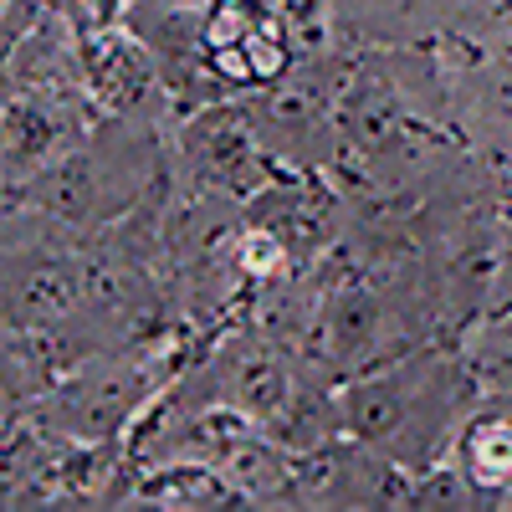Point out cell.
Returning a JSON list of instances; mask_svg holds the SVG:
<instances>
[{
	"label": "cell",
	"mask_w": 512,
	"mask_h": 512,
	"mask_svg": "<svg viewBox=\"0 0 512 512\" xmlns=\"http://www.w3.org/2000/svg\"><path fill=\"white\" fill-rule=\"evenodd\" d=\"M477 395L482 379L472 374L461 344L436 338L338 384V420L344 436L374 446L405 472H425L451 456V441Z\"/></svg>",
	"instance_id": "cell-1"
},
{
	"label": "cell",
	"mask_w": 512,
	"mask_h": 512,
	"mask_svg": "<svg viewBox=\"0 0 512 512\" xmlns=\"http://www.w3.org/2000/svg\"><path fill=\"white\" fill-rule=\"evenodd\" d=\"M169 128L149 118H98L67 154H57L41 175L6 185V205H31L47 216L103 231L123 221L134 205H144L159 180L169 175Z\"/></svg>",
	"instance_id": "cell-2"
},
{
	"label": "cell",
	"mask_w": 512,
	"mask_h": 512,
	"mask_svg": "<svg viewBox=\"0 0 512 512\" xmlns=\"http://www.w3.org/2000/svg\"><path fill=\"white\" fill-rule=\"evenodd\" d=\"M88 246L93 231H77L31 205H6V251H0L6 328L21 333L62 328L88 292Z\"/></svg>",
	"instance_id": "cell-3"
},
{
	"label": "cell",
	"mask_w": 512,
	"mask_h": 512,
	"mask_svg": "<svg viewBox=\"0 0 512 512\" xmlns=\"http://www.w3.org/2000/svg\"><path fill=\"white\" fill-rule=\"evenodd\" d=\"M359 41L328 52L297 57L277 82L256 93H241L236 108L256 128V139L272 149V159L297 175H323L338 149V103H344V77Z\"/></svg>",
	"instance_id": "cell-4"
},
{
	"label": "cell",
	"mask_w": 512,
	"mask_h": 512,
	"mask_svg": "<svg viewBox=\"0 0 512 512\" xmlns=\"http://www.w3.org/2000/svg\"><path fill=\"white\" fill-rule=\"evenodd\" d=\"M169 164L185 180L231 195V200H251L256 190H267L287 169L272 159V149L256 139V128L246 123V113L236 108V98H221L190 118H175L169 128Z\"/></svg>",
	"instance_id": "cell-5"
},
{
	"label": "cell",
	"mask_w": 512,
	"mask_h": 512,
	"mask_svg": "<svg viewBox=\"0 0 512 512\" xmlns=\"http://www.w3.org/2000/svg\"><path fill=\"white\" fill-rule=\"evenodd\" d=\"M118 21L144 41L175 118L231 98L205 62V0H123Z\"/></svg>",
	"instance_id": "cell-6"
},
{
	"label": "cell",
	"mask_w": 512,
	"mask_h": 512,
	"mask_svg": "<svg viewBox=\"0 0 512 512\" xmlns=\"http://www.w3.org/2000/svg\"><path fill=\"white\" fill-rule=\"evenodd\" d=\"M205 62L221 88L241 98L277 82L297 62V47L272 0H205Z\"/></svg>",
	"instance_id": "cell-7"
},
{
	"label": "cell",
	"mask_w": 512,
	"mask_h": 512,
	"mask_svg": "<svg viewBox=\"0 0 512 512\" xmlns=\"http://www.w3.org/2000/svg\"><path fill=\"white\" fill-rule=\"evenodd\" d=\"M410 472L379 456L374 446L338 436L318 451L297 456V507L313 512H405Z\"/></svg>",
	"instance_id": "cell-8"
},
{
	"label": "cell",
	"mask_w": 512,
	"mask_h": 512,
	"mask_svg": "<svg viewBox=\"0 0 512 512\" xmlns=\"http://www.w3.org/2000/svg\"><path fill=\"white\" fill-rule=\"evenodd\" d=\"M446 57V118L461 144L502 164L512 154V52H461L436 41Z\"/></svg>",
	"instance_id": "cell-9"
},
{
	"label": "cell",
	"mask_w": 512,
	"mask_h": 512,
	"mask_svg": "<svg viewBox=\"0 0 512 512\" xmlns=\"http://www.w3.org/2000/svg\"><path fill=\"white\" fill-rule=\"evenodd\" d=\"M77 57H82V77H88V93H93L98 113L175 123V108H169V93H164V82L144 52V41L123 21L77 31Z\"/></svg>",
	"instance_id": "cell-10"
},
{
	"label": "cell",
	"mask_w": 512,
	"mask_h": 512,
	"mask_svg": "<svg viewBox=\"0 0 512 512\" xmlns=\"http://www.w3.org/2000/svg\"><path fill=\"white\" fill-rule=\"evenodd\" d=\"M456 472L472 482L487 512H512V390H482L451 441Z\"/></svg>",
	"instance_id": "cell-11"
},
{
	"label": "cell",
	"mask_w": 512,
	"mask_h": 512,
	"mask_svg": "<svg viewBox=\"0 0 512 512\" xmlns=\"http://www.w3.org/2000/svg\"><path fill=\"white\" fill-rule=\"evenodd\" d=\"M123 507H154V512H241L251 507L241 487L210 461H159L139 466L134 492Z\"/></svg>",
	"instance_id": "cell-12"
},
{
	"label": "cell",
	"mask_w": 512,
	"mask_h": 512,
	"mask_svg": "<svg viewBox=\"0 0 512 512\" xmlns=\"http://www.w3.org/2000/svg\"><path fill=\"white\" fill-rule=\"evenodd\" d=\"M461 354L472 364V374L482 379V390H512V308H502L497 318L466 328L461 338Z\"/></svg>",
	"instance_id": "cell-13"
},
{
	"label": "cell",
	"mask_w": 512,
	"mask_h": 512,
	"mask_svg": "<svg viewBox=\"0 0 512 512\" xmlns=\"http://www.w3.org/2000/svg\"><path fill=\"white\" fill-rule=\"evenodd\" d=\"M405 512H487V502L456 472V461H436L425 472H410Z\"/></svg>",
	"instance_id": "cell-14"
},
{
	"label": "cell",
	"mask_w": 512,
	"mask_h": 512,
	"mask_svg": "<svg viewBox=\"0 0 512 512\" xmlns=\"http://www.w3.org/2000/svg\"><path fill=\"white\" fill-rule=\"evenodd\" d=\"M277 21L287 26L297 57L308 52H328V47H344V26H338V6L333 0H272Z\"/></svg>",
	"instance_id": "cell-15"
},
{
	"label": "cell",
	"mask_w": 512,
	"mask_h": 512,
	"mask_svg": "<svg viewBox=\"0 0 512 512\" xmlns=\"http://www.w3.org/2000/svg\"><path fill=\"white\" fill-rule=\"evenodd\" d=\"M497 190H502V200H507V210H512V154L497 164Z\"/></svg>",
	"instance_id": "cell-16"
}]
</instances>
